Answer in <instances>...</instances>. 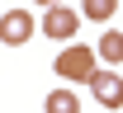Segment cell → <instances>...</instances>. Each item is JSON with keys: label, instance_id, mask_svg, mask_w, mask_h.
I'll return each mask as SVG.
<instances>
[{"label": "cell", "instance_id": "obj_1", "mask_svg": "<svg viewBox=\"0 0 123 113\" xmlns=\"http://www.w3.org/2000/svg\"><path fill=\"white\" fill-rule=\"evenodd\" d=\"M52 71H57L62 80H71V85H80V80L90 85V75L99 71V52H95V47H80V43H76V47H62L57 61H52Z\"/></svg>", "mask_w": 123, "mask_h": 113}, {"label": "cell", "instance_id": "obj_2", "mask_svg": "<svg viewBox=\"0 0 123 113\" xmlns=\"http://www.w3.org/2000/svg\"><path fill=\"white\" fill-rule=\"evenodd\" d=\"M29 38H33V14H29V10L0 14V43H5V47H24Z\"/></svg>", "mask_w": 123, "mask_h": 113}, {"label": "cell", "instance_id": "obj_3", "mask_svg": "<svg viewBox=\"0 0 123 113\" xmlns=\"http://www.w3.org/2000/svg\"><path fill=\"white\" fill-rule=\"evenodd\" d=\"M90 90H95V99H99V108H123V75L95 71V75H90Z\"/></svg>", "mask_w": 123, "mask_h": 113}, {"label": "cell", "instance_id": "obj_4", "mask_svg": "<svg viewBox=\"0 0 123 113\" xmlns=\"http://www.w3.org/2000/svg\"><path fill=\"white\" fill-rule=\"evenodd\" d=\"M76 28H80V14L66 10V5H52L43 14V33L47 38H76Z\"/></svg>", "mask_w": 123, "mask_h": 113}, {"label": "cell", "instance_id": "obj_5", "mask_svg": "<svg viewBox=\"0 0 123 113\" xmlns=\"http://www.w3.org/2000/svg\"><path fill=\"white\" fill-rule=\"evenodd\" d=\"M95 52H99V61H104V66H118V61H123V33L109 28L104 38H99V47H95Z\"/></svg>", "mask_w": 123, "mask_h": 113}, {"label": "cell", "instance_id": "obj_6", "mask_svg": "<svg viewBox=\"0 0 123 113\" xmlns=\"http://www.w3.org/2000/svg\"><path fill=\"white\" fill-rule=\"evenodd\" d=\"M43 108L47 113H80V99H76V90H52L43 99Z\"/></svg>", "mask_w": 123, "mask_h": 113}, {"label": "cell", "instance_id": "obj_7", "mask_svg": "<svg viewBox=\"0 0 123 113\" xmlns=\"http://www.w3.org/2000/svg\"><path fill=\"white\" fill-rule=\"evenodd\" d=\"M114 10H118V0H80V19H95V24L114 19Z\"/></svg>", "mask_w": 123, "mask_h": 113}, {"label": "cell", "instance_id": "obj_8", "mask_svg": "<svg viewBox=\"0 0 123 113\" xmlns=\"http://www.w3.org/2000/svg\"><path fill=\"white\" fill-rule=\"evenodd\" d=\"M38 5H47V10H52V5H62V0H38Z\"/></svg>", "mask_w": 123, "mask_h": 113}]
</instances>
